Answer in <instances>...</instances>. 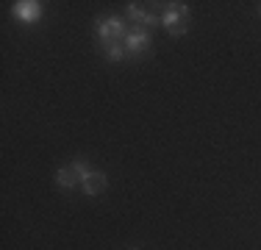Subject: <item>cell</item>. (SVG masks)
Wrapping results in <instances>:
<instances>
[{
  "label": "cell",
  "instance_id": "ba28073f",
  "mask_svg": "<svg viewBox=\"0 0 261 250\" xmlns=\"http://www.w3.org/2000/svg\"><path fill=\"white\" fill-rule=\"evenodd\" d=\"M72 172L78 175V181H84V178H86V175H89L92 170H89V164H86V159H81V156H78V159L72 161Z\"/></svg>",
  "mask_w": 261,
  "mask_h": 250
},
{
  "label": "cell",
  "instance_id": "5b68a950",
  "mask_svg": "<svg viewBox=\"0 0 261 250\" xmlns=\"http://www.w3.org/2000/svg\"><path fill=\"white\" fill-rule=\"evenodd\" d=\"M106 184H109V181H106V172H89L84 181H81V186H84L86 195H100V192L106 189Z\"/></svg>",
  "mask_w": 261,
  "mask_h": 250
},
{
  "label": "cell",
  "instance_id": "8992f818",
  "mask_svg": "<svg viewBox=\"0 0 261 250\" xmlns=\"http://www.w3.org/2000/svg\"><path fill=\"white\" fill-rule=\"evenodd\" d=\"M128 17H130L136 25H142V28H150V25L159 22V17L150 14V11H142L139 3H128Z\"/></svg>",
  "mask_w": 261,
  "mask_h": 250
},
{
  "label": "cell",
  "instance_id": "277c9868",
  "mask_svg": "<svg viewBox=\"0 0 261 250\" xmlns=\"http://www.w3.org/2000/svg\"><path fill=\"white\" fill-rule=\"evenodd\" d=\"M14 17L22 22H36L42 17V3H36V0H22V3L14 6Z\"/></svg>",
  "mask_w": 261,
  "mask_h": 250
},
{
  "label": "cell",
  "instance_id": "30bf717a",
  "mask_svg": "<svg viewBox=\"0 0 261 250\" xmlns=\"http://www.w3.org/2000/svg\"><path fill=\"white\" fill-rule=\"evenodd\" d=\"M258 11H261V9H258Z\"/></svg>",
  "mask_w": 261,
  "mask_h": 250
},
{
  "label": "cell",
  "instance_id": "3957f363",
  "mask_svg": "<svg viewBox=\"0 0 261 250\" xmlns=\"http://www.w3.org/2000/svg\"><path fill=\"white\" fill-rule=\"evenodd\" d=\"M150 47V34H147L145 28H136V31H130V34L125 36V50L128 53H145V50Z\"/></svg>",
  "mask_w": 261,
  "mask_h": 250
},
{
  "label": "cell",
  "instance_id": "7a4b0ae2",
  "mask_svg": "<svg viewBox=\"0 0 261 250\" xmlns=\"http://www.w3.org/2000/svg\"><path fill=\"white\" fill-rule=\"evenodd\" d=\"M186 20H189V6L186 3H172V6H167V11L161 14V22H164L167 31L178 28V25H186Z\"/></svg>",
  "mask_w": 261,
  "mask_h": 250
},
{
  "label": "cell",
  "instance_id": "9c48e42d",
  "mask_svg": "<svg viewBox=\"0 0 261 250\" xmlns=\"http://www.w3.org/2000/svg\"><path fill=\"white\" fill-rule=\"evenodd\" d=\"M125 53H128V50H125V45H117V42H114V45H109V50H106V56H109L111 61H120V59H125Z\"/></svg>",
  "mask_w": 261,
  "mask_h": 250
},
{
  "label": "cell",
  "instance_id": "52a82bcc",
  "mask_svg": "<svg viewBox=\"0 0 261 250\" xmlns=\"http://www.w3.org/2000/svg\"><path fill=\"white\" fill-rule=\"evenodd\" d=\"M56 184H59L61 189H72L75 184H81V181H78V175L72 172V167H61V170L56 172Z\"/></svg>",
  "mask_w": 261,
  "mask_h": 250
},
{
  "label": "cell",
  "instance_id": "6da1fadb",
  "mask_svg": "<svg viewBox=\"0 0 261 250\" xmlns=\"http://www.w3.org/2000/svg\"><path fill=\"white\" fill-rule=\"evenodd\" d=\"M97 36H100L103 42H111L114 45V39H125V22L120 20V17H100L97 20Z\"/></svg>",
  "mask_w": 261,
  "mask_h": 250
}]
</instances>
